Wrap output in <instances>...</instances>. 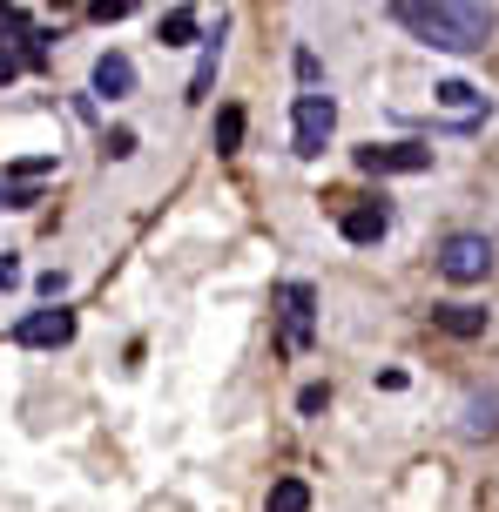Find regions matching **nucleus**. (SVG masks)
Wrapping results in <instances>:
<instances>
[{
	"label": "nucleus",
	"mask_w": 499,
	"mask_h": 512,
	"mask_svg": "<svg viewBox=\"0 0 499 512\" xmlns=\"http://www.w3.org/2000/svg\"><path fill=\"white\" fill-rule=\"evenodd\" d=\"M392 21L405 27V34H419L425 48H439V54H479L493 41L499 14L479 7V0H398Z\"/></svg>",
	"instance_id": "1"
},
{
	"label": "nucleus",
	"mask_w": 499,
	"mask_h": 512,
	"mask_svg": "<svg viewBox=\"0 0 499 512\" xmlns=\"http://www.w3.org/2000/svg\"><path fill=\"white\" fill-rule=\"evenodd\" d=\"M432 263H439L446 283H486V270H493V243H486L479 230H452Z\"/></svg>",
	"instance_id": "2"
},
{
	"label": "nucleus",
	"mask_w": 499,
	"mask_h": 512,
	"mask_svg": "<svg viewBox=\"0 0 499 512\" xmlns=\"http://www.w3.org/2000/svg\"><path fill=\"white\" fill-rule=\"evenodd\" d=\"M338 135V102L331 95H297V108H290V142H297V155H324V142Z\"/></svg>",
	"instance_id": "3"
},
{
	"label": "nucleus",
	"mask_w": 499,
	"mask_h": 512,
	"mask_svg": "<svg viewBox=\"0 0 499 512\" xmlns=\"http://www.w3.org/2000/svg\"><path fill=\"white\" fill-rule=\"evenodd\" d=\"M358 169L365 176H425L432 149L425 142H371V149H358Z\"/></svg>",
	"instance_id": "4"
},
{
	"label": "nucleus",
	"mask_w": 499,
	"mask_h": 512,
	"mask_svg": "<svg viewBox=\"0 0 499 512\" xmlns=\"http://www.w3.org/2000/svg\"><path fill=\"white\" fill-rule=\"evenodd\" d=\"M14 344H27V351H61V344H75V310H34V317H21L14 324Z\"/></svg>",
	"instance_id": "5"
},
{
	"label": "nucleus",
	"mask_w": 499,
	"mask_h": 512,
	"mask_svg": "<svg viewBox=\"0 0 499 512\" xmlns=\"http://www.w3.org/2000/svg\"><path fill=\"white\" fill-rule=\"evenodd\" d=\"M311 317H317V290L311 283H284V351L311 344Z\"/></svg>",
	"instance_id": "6"
},
{
	"label": "nucleus",
	"mask_w": 499,
	"mask_h": 512,
	"mask_svg": "<svg viewBox=\"0 0 499 512\" xmlns=\"http://www.w3.org/2000/svg\"><path fill=\"white\" fill-rule=\"evenodd\" d=\"M344 243H378V236L392 230V209L385 203H358V209H344Z\"/></svg>",
	"instance_id": "7"
},
{
	"label": "nucleus",
	"mask_w": 499,
	"mask_h": 512,
	"mask_svg": "<svg viewBox=\"0 0 499 512\" xmlns=\"http://www.w3.org/2000/svg\"><path fill=\"white\" fill-rule=\"evenodd\" d=\"M95 95H108V102L135 95V61H129V54H115V48H108L102 61H95Z\"/></svg>",
	"instance_id": "8"
},
{
	"label": "nucleus",
	"mask_w": 499,
	"mask_h": 512,
	"mask_svg": "<svg viewBox=\"0 0 499 512\" xmlns=\"http://www.w3.org/2000/svg\"><path fill=\"white\" fill-rule=\"evenodd\" d=\"M432 95H439V108H452V115H459V128H473L479 115H486V95H479L473 81H439Z\"/></svg>",
	"instance_id": "9"
},
{
	"label": "nucleus",
	"mask_w": 499,
	"mask_h": 512,
	"mask_svg": "<svg viewBox=\"0 0 499 512\" xmlns=\"http://www.w3.org/2000/svg\"><path fill=\"white\" fill-rule=\"evenodd\" d=\"M156 41L162 48H189V41H203V14L196 7H169L156 21Z\"/></svg>",
	"instance_id": "10"
},
{
	"label": "nucleus",
	"mask_w": 499,
	"mask_h": 512,
	"mask_svg": "<svg viewBox=\"0 0 499 512\" xmlns=\"http://www.w3.org/2000/svg\"><path fill=\"white\" fill-rule=\"evenodd\" d=\"M459 425H466V438H499V391H473Z\"/></svg>",
	"instance_id": "11"
},
{
	"label": "nucleus",
	"mask_w": 499,
	"mask_h": 512,
	"mask_svg": "<svg viewBox=\"0 0 499 512\" xmlns=\"http://www.w3.org/2000/svg\"><path fill=\"white\" fill-rule=\"evenodd\" d=\"M432 324H439L446 337H479V331H486V310H479V304H439V310H432Z\"/></svg>",
	"instance_id": "12"
},
{
	"label": "nucleus",
	"mask_w": 499,
	"mask_h": 512,
	"mask_svg": "<svg viewBox=\"0 0 499 512\" xmlns=\"http://www.w3.org/2000/svg\"><path fill=\"white\" fill-rule=\"evenodd\" d=\"M216 54H223V21H216V34H203V61H196V75H189V102H210V88H216Z\"/></svg>",
	"instance_id": "13"
},
{
	"label": "nucleus",
	"mask_w": 499,
	"mask_h": 512,
	"mask_svg": "<svg viewBox=\"0 0 499 512\" xmlns=\"http://www.w3.org/2000/svg\"><path fill=\"white\" fill-rule=\"evenodd\" d=\"M270 512H311V486L304 479H277L270 486Z\"/></svg>",
	"instance_id": "14"
},
{
	"label": "nucleus",
	"mask_w": 499,
	"mask_h": 512,
	"mask_svg": "<svg viewBox=\"0 0 499 512\" xmlns=\"http://www.w3.org/2000/svg\"><path fill=\"white\" fill-rule=\"evenodd\" d=\"M243 149V108H216V155Z\"/></svg>",
	"instance_id": "15"
},
{
	"label": "nucleus",
	"mask_w": 499,
	"mask_h": 512,
	"mask_svg": "<svg viewBox=\"0 0 499 512\" xmlns=\"http://www.w3.org/2000/svg\"><path fill=\"white\" fill-rule=\"evenodd\" d=\"M331 405V384H304V391H297V411H324Z\"/></svg>",
	"instance_id": "16"
},
{
	"label": "nucleus",
	"mask_w": 499,
	"mask_h": 512,
	"mask_svg": "<svg viewBox=\"0 0 499 512\" xmlns=\"http://www.w3.org/2000/svg\"><path fill=\"white\" fill-rule=\"evenodd\" d=\"M108 155L129 162V155H135V128H115V135H108Z\"/></svg>",
	"instance_id": "17"
},
{
	"label": "nucleus",
	"mask_w": 499,
	"mask_h": 512,
	"mask_svg": "<svg viewBox=\"0 0 499 512\" xmlns=\"http://www.w3.org/2000/svg\"><path fill=\"white\" fill-rule=\"evenodd\" d=\"M34 290H41V297H48V304H61V297H68V277H61V270H48V277L34 283Z\"/></svg>",
	"instance_id": "18"
},
{
	"label": "nucleus",
	"mask_w": 499,
	"mask_h": 512,
	"mask_svg": "<svg viewBox=\"0 0 499 512\" xmlns=\"http://www.w3.org/2000/svg\"><path fill=\"white\" fill-rule=\"evenodd\" d=\"M14 75H21V54H14V48H7V41H0V88H7V81H14Z\"/></svg>",
	"instance_id": "19"
},
{
	"label": "nucleus",
	"mask_w": 499,
	"mask_h": 512,
	"mask_svg": "<svg viewBox=\"0 0 499 512\" xmlns=\"http://www.w3.org/2000/svg\"><path fill=\"white\" fill-rule=\"evenodd\" d=\"M7 283H21V263H14V250H0V290Z\"/></svg>",
	"instance_id": "20"
}]
</instances>
